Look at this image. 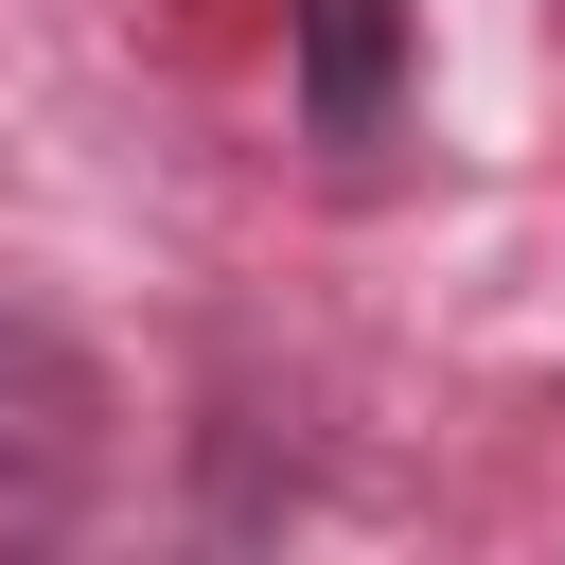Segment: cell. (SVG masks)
Returning <instances> with one entry per match:
<instances>
[{
    "label": "cell",
    "instance_id": "6da1fadb",
    "mask_svg": "<svg viewBox=\"0 0 565 565\" xmlns=\"http://www.w3.org/2000/svg\"><path fill=\"white\" fill-rule=\"evenodd\" d=\"M88 477H106V371L0 300V547H53L88 512Z\"/></svg>",
    "mask_w": 565,
    "mask_h": 565
},
{
    "label": "cell",
    "instance_id": "7a4b0ae2",
    "mask_svg": "<svg viewBox=\"0 0 565 565\" xmlns=\"http://www.w3.org/2000/svg\"><path fill=\"white\" fill-rule=\"evenodd\" d=\"M282 71H300V141L318 159H371L406 124L424 35H406V0H282Z\"/></svg>",
    "mask_w": 565,
    "mask_h": 565
}]
</instances>
